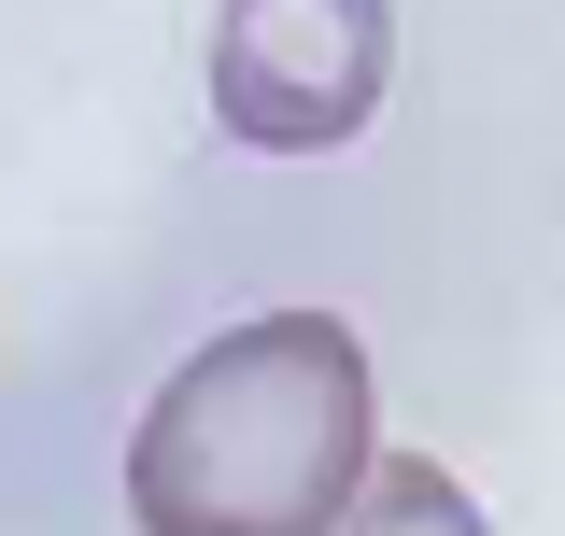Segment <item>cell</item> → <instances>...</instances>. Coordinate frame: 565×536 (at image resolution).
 Here are the masks:
<instances>
[{
  "mask_svg": "<svg viewBox=\"0 0 565 536\" xmlns=\"http://www.w3.org/2000/svg\"><path fill=\"white\" fill-rule=\"evenodd\" d=\"M367 480V353L340 311H255L199 339L128 438L141 536H326Z\"/></svg>",
  "mask_w": 565,
  "mask_h": 536,
  "instance_id": "6da1fadb",
  "label": "cell"
},
{
  "mask_svg": "<svg viewBox=\"0 0 565 536\" xmlns=\"http://www.w3.org/2000/svg\"><path fill=\"white\" fill-rule=\"evenodd\" d=\"M396 85V0H226L212 14V114L255 156H340Z\"/></svg>",
  "mask_w": 565,
  "mask_h": 536,
  "instance_id": "7a4b0ae2",
  "label": "cell"
},
{
  "mask_svg": "<svg viewBox=\"0 0 565 536\" xmlns=\"http://www.w3.org/2000/svg\"><path fill=\"white\" fill-rule=\"evenodd\" d=\"M326 536H494V523H481V494H467L452 467H424V452H382V467L353 480V508H340Z\"/></svg>",
  "mask_w": 565,
  "mask_h": 536,
  "instance_id": "3957f363",
  "label": "cell"
}]
</instances>
